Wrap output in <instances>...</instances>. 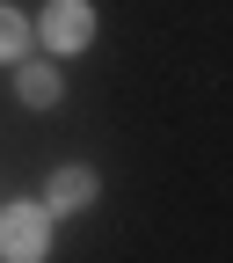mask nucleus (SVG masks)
<instances>
[{
  "label": "nucleus",
  "instance_id": "1",
  "mask_svg": "<svg viewBox=\"0 0 233 263\" xmlns=\"http://www.w3.org/2000/svg\"><path fill=\"white\" fill-rule=\"evenodd\" d=\"M44 249H51V227H44L37 205H8L0 212V263H44Z\"/></svg>",
  "mask_w": 233,
  "mask_h": 263
},
{
  "label": "nucleus",
  "instance_id": "2",
  "mask_svg": "<svg viewBox=\"0 0 233 263\" xmlns=\"http://www.w3.org/2000/svg\"><path fill=\"white\" fill-rule=\"evenodd\" d=\"M88 37H95L88 0H51V8H44V44H51V51H80Z\"/></svg>",
  "mask_w": 233,
  "mask_h": 263
},
{
  "label": "nucleus",
  "instance_id": "3",
  "mask_svg": "<svg viewBox=\"0 0 233 263\" xmlns=\"http://www.w3.org/2000/svg\"><path fill=\"white\" fill-rule=\"evenodd\" d=\"M88 197H95V176H88V168H58V176H51V205H58V212H80Z\"/></svg>",
  "mask_w": 233,
  "mask_h": 263
},
{
  "label": "nucleus",
  "instance_id": "4",
  "mask_svg": "<svg viewBox=\"0 0 233 263\" xmlns=\"http://www.w3.org/2000/svg\"><path fill=\"white\" fill-rule=\"evenodd\" d=\"M22 103H37V110L58 103V73L51 66H22Z\"/></svg>",
  "mask_w": 233,
  "mask_h": 263
},
{
  "label": "nucleus",
  "instance_id": "5",
  "mask_svg": "<svg viewBox=\"0 0 233 263\" xmlns=\"http://www.w3.org/2000/svg\"><path fill=\"white\" fill-rule=\"evenodd\" d=\"M22 44H29V22H22L15 8H0V59H15Z\"/></svg>",
  "mask_w": 233,
  "mask_h": 263
}]
</instances>
